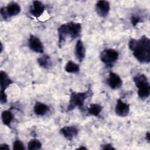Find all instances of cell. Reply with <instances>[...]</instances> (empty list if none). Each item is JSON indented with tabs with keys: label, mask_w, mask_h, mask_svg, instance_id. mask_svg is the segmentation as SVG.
I'll return each instance as SVG.
<instances>
[{
	"label": "cell",
	"mask_w": 150,
	"mask_h": 150,
	"mask_svg": "<svg viewBox=\"0 0 150 150\" xmlns=\"http://www.w3.org/2000/svg\"><path fill=\"white\" fill-rule=\"evenodd\" d=\"M129 105L124 103L121 99H118L115 107V113L120 117H125L129 112Z\"/></svg>",
	"instance_id": "cell-7"
},
{
	"label": "cell",
	"mask_w": 150,
	"mask_h": 150,
	"mask_svg": "<svg viewBox=\"0 0 150 150\" xmlns=\"http://www.w3.org/2000/svg\"><path fill=\"white\" fill-rule=\"evenodd\" d=\"M45 5L40 1H34L29 8L30 13L36 18L40 17L44 12Z\"/></svg>",
	"instance_id": "cell-9"
},
{
	"label": "cell",
	"mask_w": 150,
	"mask_h": 150,
	"mask_svg": "<svg viewBox=\"0 0 150 150\" xmlns=\"http://www.w3.org/2000/svg\"><path fill=\"white\" fill-rule=\"evenodd\" d=\"M12 113L9 110H5L1 114V118L3 124L8 127H11V123L13 120Z\"/></svg>",
	"instance_id": "cell-19"
},
{
	"label": "cell",
	"mask_w": 150,
	"mask_h": 150,
	"mask_svg": "<svg viewBox=\"0 0 150 150\" xmlns=\"http://www.w3.org/2000/svg\"><path fill=\"white\" fill-rule=\"evenodd\" d=\"M93 92L91 89H88L85 92L72 91L70 94V100L67 106L68 111H73L76 107L82 110L84 107V103L87 98L91 96Z\"/></svg>",
	"instance_id": "cell-2"
},
{
	"label": "cell",
	"mask_w": 150,
	"mask_h": 150,
	"mask_svg": "<svg viewBox=\"0 0 150 150\" xmlns=\"http://www.w3.org/2000/svg\"><path fill=\"white\" fill-rule=\"evenodd\" d=\"M60 132L65 138L71 140L74 137L77 135L79 129L75 126H66L62 128Z\"/></svg>",
	"instance_id": "cell-13"
},
{
	"label": "cell",
	"mask_w": 150,
	"mask_h": 150,
	"mask_svg": "<svg viewBox=\"0 0 150 150\" xmlns=\"http://www.w3.org/2000/svg\"><path fill=\"white\" fill-rule=\"evenodd\" d=\"M42 148V143L36 139H32L28 144V149L29 150H37Z\"/></svg>",
	"instance_id": "cell-21"
},
{
	"label": "cell",
	"mask_w": 150,
	"mask_h": 150,
	"mask_svg": "<svg viewBox=\"0 0 150 150\" xmlns=\"http://www.w3.org/2000/svg\"><path fill=\"white\" fill-rule=\"evenodd\" d=\"M101 148L103 149H115V148L111 144H106L101 145Z\"/></svg>",
	"instance_id": "cell-25"
},
{
	"label": "cell",
	"mask_w": 150,
	"mask_h": 150,
	"mask_svg": "<svg viewBox=\"0 0 150 150\" xmlns=\"http://www.w3.org/2000/svg\"><path fill=\"white\" fill-rule=\"evenodd\" d=\"M149 137H150V134L149 132H147L146 134V136H145V139L148 141V142H149V141H150V138H149Z\"/></svg>",
	"instance_id": "cell-27"
},
{
	"label": "cell",
	"mask_w": 150,
	"mask_h": 150,
	"mask_svg": "<svg viewBox=\"0 0 150 150\" xmlns=\"http://www.w3.org/2000/svg\"><path fill=\"white\" fill-rule=\"evenodd\" d=\"M107 84L112 89H117L121 87L122 81L121 77L114 72H110L109 76L107 79Z\"/></svg>",
	"instance_id": "cell-10"
},
{
	"label": "cell",
	"mask_w": 150,
	"mask_h": 150,
	"mask_svg": "<svg viewBox=\"0 0 150 150\" xmlns=\"http://www.w3.org/2000/svg\"><path fill=\"white\" fill-rule=\"evenodd\" d=\"M74 54L77 59L80 62H81L85 57L86 49L83 45V42L80 39H79L76 42L74 49Z\"/></svg>",
	"instance_id": "cell-14"
},
{
	"label": "cell",
	"mask_w": 150,
	"mask_h": 150,
	"mask_svg": "<svg viewBox=\"0 0 150 150\" xmlns=\"http://www.w3.org/2000/svg\"><path fill=\"white\" fill-rule=\"evenodd\" d=\"M39 65L43 69H49L52 65L50 57L47 54H43L37 59Z\"/></svg>",
	"instance_id": "cell-17"
},
{
	"label": "cell",
	"mask_w": 150,
	"mask_h": 150,
	"mask_svg": "<svg viewBox=\"0 0 150 150\" xmlns=\"http://www.w3.org/2000/svg\"><path fill=\"white\" fill-rule=\"evenodd\" d=\"M129 49L134 56L141 63L148 64L150 62V40L145 35L139 39H131L128 43Z\"/></svg>",
	"instance_id": "cell-1"
},
{
	"label": "cell",
	"mask_w": 150,
	"mask_h": 150,
	"mask_svg": "<svg viewBox=\"0 0 150 150\" xmlns=\"http://www.w3.org/2000/svg\"><path fill=\"white\" fill-rule=\"evenodd\" d=\"M57 32H58V38H59L58 46L60 48H61L64 45L67 37L69 36L67 24L64 23L60 25L58 28Z\"/></svg>",
	"instance_id": "cell-12"
},
{
	"label": "cell",
	"mask_w": 150,
	"mask_h": 150,
	"mask_svg": "<svg viewBox=\"0 0 150 150\" xmlns=\"http://www.w3.org/2000/svg\"><path fill=\"white\" fill-rule=\"evenodd\" d=\"M87 149V148L84 146H81L80 147H79L78 148H77V149Z\"/></svg>",
	"instance_id": "cell-28"
},
{
	"label": "cell",
	"mask_w": 150,
	"mask_h": 150,
	"mask_svg": "<svg viewBox=\"0 0 150 150\" xmlns=\"http://www.w3.org/2000/svg\"><path fill=\"white\" fill-rule=\"evenodd\" d=\"M13 149L15 150H25L24 144L20 140H15L13 143Z\"/></svg>",
	"instance_id": "cell-22"
},
{
	"label": "cell",
	"mask_w": 150,
	"mask_h": 150,
	"mask_svg": "<svg viewBox=\"0 0 150 150\" xmlns=\"http://www.w3.org/2000/svg\"><path fill=\"white\" fill-rule=\"evenodd\" d=\"M21 6L17 3L12 2L8 4L6 7L1 8V14L4 20L11 18V16H16L21 12Z\"/></svg>",
	"instance_id": "cell-4"
},
{
	"label": "cell",
	"mask_w": 150,
	"mask_h": 150,
	"mask_svg": "<svg viewBox=\"0 0 150 150\" xmlns=\"http://www.w3.org/2000/svg\"><path fill=\"white\" fill-rule=\"evenodd\" d=\"M0 148L5 150H9V145L6 144H2L0 145Z\"/></svg>",
	"instance_id": "cell-26"
},
{
	"label": "cell",
	"mask_w": 150,
	"mask_h": 150,
	"mask_svg": "<svg viewBox=\"0 0 150 150\" xmlns=\"http://www.w3.org/2000/svg\"><path fill=\"white\" fill-rule=\"evenodd\" d=\"M49 110L50 107L47 105L40 102H36L33 107L34 112L37 115H45Z\"/></svg>",
	"instance_id": "cell-15"
},
{
	"label": "cell",
	"mask_w": 150,
	"mask_h": 150,
	"mask_svg": "<svg viewBox=\"0 0 150 150\" xmlns=\"http://www.w3.org/2000/svg\"><path fill=\"white\" fill-rule=\"evenodd\" d=\"M64 70L69 73H77L80 71V67L77 64L70 60L66 63Z\"/></svg>",
	"instance_id": "cell-20"
},
{
	"label": "cell",
	"mask_w": 150,
	"mask_h": 150,
	"mask_svg": "<svg viewBox=\"0 0 150 150\" xmlns=\"http://www.w3.org/2000/svg\"><path fill=\"white\" fill-rule=\"evenodd\" d=\"M110 9V3L107 1H98L96 5V11L97 14L102 18L105 17L108 14Z\"/></svg>",
	"instance_id": "cell-8"
},
{
	"label": "cell",
	"mask_w": 150,
	"mask_h": 150,
	"mask_svg": "<svg viewBox=\"0 0 150 150\" xmlns=\"http://www.w3.org/2000/svg\"><path fill=\"white\" fill-rule=\"evenodd\" d=\"M0 93V102L2 104H5L7 102V96L5 91H1Z\"/></svg>",
	"instance_id": "cell-24"
},
{
	"label": "cell",
	"mask_w": 150,
	"mask_h": 150,
	"mask_svg": "<svg viewBox=\"0 0 150 150\" xmlns=\"http://www.w3.org/2000/svg\"><path fill=\"white\" fill-rule=\"evenodd\" d=\"M69 29V34L72 39H75L79 37L81 31V25L80 23L69 22L67 23Z\"/></svg>",
	"instance_id": "cell-11"
},
{
	"label": "cell",
	"mask_w": 150,
	"mask_h": 150,
	"mask_svg": "<svg viewBox=\"0 0 150 150\" xmlns=\"http://www.w3.org/2000/svg\"><path fill=\"white\" fill-rule=\"evenodd\" d=\"M103 110V107L98 104H91L87 109L88 114L95 117L99 116Z\"/></svg>",
	"instance_id": "cell-18"
},
{
	"label": "cell",
	"mask_w": 150,
	"mask_h": 150,
	"mask_svg": "<svg viewBox=\"0 0 150 150\" xmlns=\"http://www.w3.org/2000/svg\"><path fill=\"white\" fill-rule=\"evenodd\" d=\"M118 52L113 49H105L101 52L100 55L101 60L107 64L115 62L118 59Z\"/></svg>",
	"instance_id": "cell-5"
},
{
	"label": "cell",
	"mask_w": 150,
	"mask_h": 150,
	"mask_svg": "<svg viewBox=\"0 0 150 150\" xmlns=\"http://www.w3.org/2000/svg\"><path fill=\"white\" fill-rule=\"evenodd\" d=\"M28 45L30 49L34 52L42 53L44 52L43 45L41 40L38 37L33 35H30L28 40Z\"/></svg>",
	"instance_id": "cell-6"
},
{
	"label": "cell",
	"mask_w": 150,
	"mask_h": 150,
	"mask_svg": "<svg viewBox=\"0 0 150 150\" xmlns=\"http://www.w3.org/2000/svg\"><path fill=\"white\" fill-rule=\"evenodd\" d=\"M131 24L133 26H136L137 25L142 22L141 21V19L138 16H135V15H132L131 18Z\"/></svg>",
	"instance_id": "cell-23"
},
{
	"label": "cell",
	"mask_w": 150,
	"mask_h": 150,
	"mask_svg": "<svg viewBox=\"0 0 150 150\" xmlns=\"http://www.w3.org/2000/svg\"><path fill=\"white\" fill-rule=\"evenodd\" d=\"M2 49H3V46H2V43H1V53L2 52Z\"/></svg>",
	"instance_id": "cell-29"
},
{
	"label": "cell",
	"mask_w": 150,
	"mask_h": 150,
	"mask_svg": "<svg viewBox=\"0 0 150 150\" xmlns=\"http://www.w3.org/2000/svg\"><path fill=\"white\" fill-rule=\"evenodd\" d=\"M135 86L138 88V95L141 100H145L150 94V85L144 74H138L133 78Z\"/></svg>",
	"instance_id": "cell-3"
},
{
	"label": "cell",
	"mask_w": 150,
	"mask_h": 150,
	"mask_svg": "<svg viewBox=\"0 0 150 150\" xmlns=\"http://www.w3.org/2000/svg\"><path fill=\"white\" fill-rule=\"evenodd\" d=\"M1 76V91H5V90L12 84L13 81L9 77L8 75L4 71H0Z\"/></svg>",
	"instance_id": "cell-16"
}]
</instances>
